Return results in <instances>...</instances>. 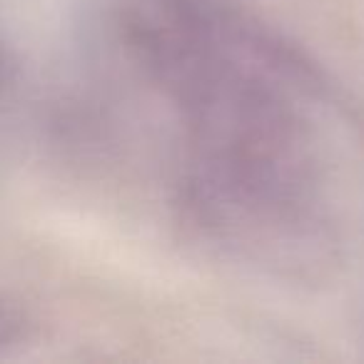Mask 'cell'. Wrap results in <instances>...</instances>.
I'll list each match as a JSON object with an SVG mask.
<instances>
[{"label": "cell", "mask_w": 364, "mask_h": 364, "mask_svg": "<svg viewBox=\"0 0 364 364\" xmlns=\"http://www.w3.org/2000/svg\"><path fill=\"white\" fill-rule=\"evenodd\" d=\"M125 33L182 125L198 223L237 247L312 237L342 125L319 73L215 0H130Z\"/></svg>", "instance_id": "6da1fadb"}]
</instances>
